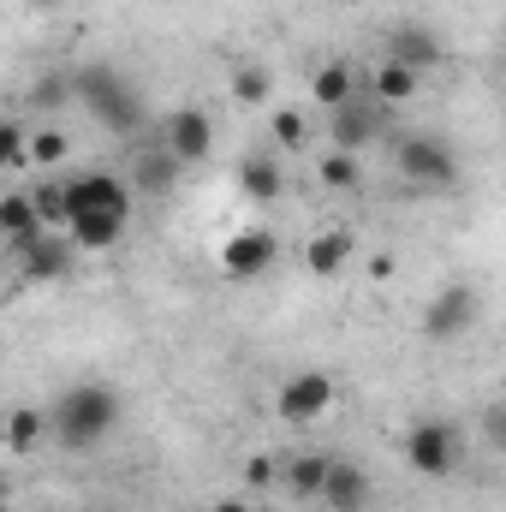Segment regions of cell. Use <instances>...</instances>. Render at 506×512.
Returning <instances> with one entry per match:
<instances>
[{"mask_svg": "<svg viewBox=\"0 0 506 512\" xmlns=\"http://www.w3.org/2000/svg\"><path fill=\"white\" fill-rule=\"evenodd\" d=\"M48 417H54V441L66 453H96L114 435V423H120V393L108 382H72L54 399Z\"/></svg>", "mask_w": 506, "mask_h": 512, "instance_id": "1", "label": "cell"}, {"mask_svg": "<svg viewBox=\"0 0 506 512\" xmlns=\"http://www.w3.org/2000/svg\"><path fill=\"white\" fill-rule=\"evenodd\" d=\"M72 90H78V108H84L102 131L131 137V131L143 126V96L120 78V66L90 60V66H78V72H72Z\"/></svg>", "mask_w": 506, "mask_h": 512, "instance_id": "2", "label": "cell"}, {"mask_svg": "<svg viewBox=\"0 0 506 512\" xmlns=\"http://www.w3.org/2000/svg\"><path fill=\"white\" fill-rule=\"evenodd\" d=\"M393 167H399V179L417 185V191H447V185H459V155H453V143H447V137H429V131L399 137V143H393Z\"/></svg>", "mask_w": 506, "mask_h": 512, "instance_id": "3", "label": "cell"}, {"mask_svg": "<svg viewBox=\"0 0 506 512\" xmlns=\"http://www.w3.org/2000/svg\"><path fill=\"white\" fill-rule=\"evenodd\" d=\"M399 447H405V465L435 483V477H453V471H459L465 435H459V423H447V417H417Z\"/></svg>", "mask_w": 506, "mask_h": 512, "instance_id": "4", "label": "cell"}, {"mask_svg": "<svg viewBox=\"0 0 506 512\" xmlns=\"http://www.w3.org/2000/svg\"><path fill=\"white\" fill-rule=\"evenodd\" d=\"M334 399H340V387H334L328 370H298V376L280 382L274 411H280V423H316V417L334 411Z\"/></svg>", "mask_w": 506, "mask_h": 512, "instance_id": "5", "label": "cell"}, {"mask_svg": "<svg viewBox=\"0 0 506 512\" xmlns=\"http://www.w3.org/2000/svg\"><path fill=\"white\" fill-rule=\"evenodd\" d=\"M471 322H477V286L453 280L447 292H435V298H429V310H423V340L447 346V340H459Z\"/></svg>", "mask_w": 506, "mask_h": 512, "instance_id": "6", "label": "cell"}, {"mask_svg": "<svg viewBox=\"0 0 506 512\" xmlns=\"http://www.w3.org/2000/svg\"><path fill=\"white\" fill-rule=\"evenodd\" d=\"M66 197H72V221L78 215H120V221H131V185L120 173H78V179H66Z\"/></svg>", "mask_w": 506, "mask_h": 512, "instance_id": "7", "label": "cell"}, {"mask_svg": "<svg viewBox=\"0 0 506 512\" xmlns=\"http://www.w3.org/2000/svg\"><path fill=\"white\" fill-rule=\"evenodd\" d=\"M274 256H280V239L268 227H239V233L221 239V274L227 280H256V274L274 268Z\"/></svg>", "mask_w": 506, "mask_h": 512, "instance_id": "8", "label": "cell"}, {"mask_svg": "<svg viewBox=\"0 0 506 512\" xmlns=\"http://www.w3.org/2000/svg\"><path fill=\"white\" fill-rule=\"evenodd\" d=\"M161 149H173L185 167L209 161V155H215V120H209L203 108H173V114H167V137H161Z\"/></svg>", "mask_w": 506, "mask_h": 512, "instance_id": "9", "label": "cell"}, {"mask_svg": "<svg viewBox=\"0 0 506 512\" xmlns=\"http://www.w3.org/2000/svg\"><path fill=\"white\" fill-rule=\"evenodd\" d=\"M381 126H387V108H381L376 96H370V102H346L340 114H328V137H334V149H346V155H364L381 137Z\"/></svg>", "mask_w": 506, "mask_h": 512, "instance_id": "10", "label": "cell"}, {"mask_svg": "<svg viewBox=\"0 0 506 512\" xmlns=\"http://www.w3.org/2000/svg\"><path fill=\"white\" fill-rule=\"evenodd\" d=\"M441 54H447V48H441V36H435L429 24H393L381 60H399V66H411V72H435Z\"/></svg>", "mask_w": 506, "mask_h": 512, "instance_id": "11", "label": "cell"}, {"mask_svg": "<svg viewBox=\"0 0 506 512\" xmlns=\"http://www.w3.org/2000/svg\"><path fill=\"white\" fill-rule=\"evenodd\" d=\"M239 197H251V203H280V197H286V161L268 155V149L245 155V161H239Z\"/></svg>", "mask_w": 506, "mask_h": 512, "instance_id": "12", "label": "cell"}, {"mask_svg": "<svg viewBox=\"0 0 506 512\" xmlns=\"http://www.w3.org/2000/svg\"><path fill=\"white\" fill-rule=\"evenodd\" d=\"M376 489H370V471L364 465H352V459H334L328 465V489H322V507L328 512H364Z\"/></svg>", "mask_w": 506, "mask_h": 512, "instance_id": "13", "label": "cell"}, {"mask_svg": "<svg viewBox=\"0 0 506 512\" xmlns=\"http://www.w3.org/2000/svg\"><path fill=\"white\" fill-rule=\"evenodd\" d=\"M0 233H6L12 256H24L42 233H48L42 215H36V203H30V191H6V197H0Z\"/></svg>", "mask_w": 506, "mask_h": 512, "instance_id": "14", "label": "cell"}, {"mask_svg": "<svg viewBox=\"0 0 506 512\" xmlns=\"http://www.w3.org/2000/svg\"><path fill=\"white\" fill-rule=\"evenodd\" d=\"M310 102H316L322 114H340L346 102H358V72H352V60L316 66V72H310Z\"/></svg>", "mask_w": 506, "mask_h": 512, "instance_id": "15", "label": "cell"}, {"mask_svg": "<svg viewBox=\"0 0 506 512\" xmlns=\"http://www.w3.org/2000/svg\"><path fill=\"white\" fill-rule=\"evenodd\" d=\"M48 435H54L48 411H36V405H12L6 411V453L12 459H30L36 447H48Z\"/></svg>", "mask_w": 506, "mask_h": 512, "instance_id": "16", "label": "cell"}, {"mask_svg": "<svg viewBox=\"0 0 506 512\" xmlns=\"http://www.w3.org/2000/svg\"><path fill=\"white\" fill-rule=\"evenodd\" d=\"M352 251H358V239H352L346 227H328V233H316V239L304 245V268H310L316 280H334V274L352 262Z\"/></svg>", "mask_w": 506, "mask_h": 512, "instance_id": "17", "label": "cell"}, {"mask_svg": "<svg viewBox=\"0 0 506 512\" xmlns=\"http://www.w3.org/2000/svg\"><path fill=\"white\" fill-rule=\"evenodd\" d=\"M328 453H298V459H286L280 465V483H286V495L292 501H322V489H328Z\"/></svg>", "mask_w": 506, "mask_h": 512, "instance_id": "18", "label": "cell"}, {"mask_svg": "<svg viewBox=\"0 0 506 512\" xmlns=\"http://www.w3.org/2000/svg\"><path fill=\"white\" fill-rule=\"evenodd\" d=\"M72 251H78V245H72V233H42V239L18 256V262H24V274H30V280H60V274L72 268Z\"/></svg>", "mask_w": 506, "mask_h": 512, "instance_id": "19", "label": "cell"}, {"mask_svg": "<svg viewBox=\"0 0 506 512\" xmlns=\"http://www.w3.org/2000/svg\"><path fill=\"white\" fill-rule=\"evenodd\" d=\"M179 155L173 149H149V155H137V173H131V185L143 191V197H167L173 185H179Z\"/></svg>", "mask_w": 506, "mask_h": 512, "instance_id": "20", "label": "cell"}, {"mask_svg": "<svg viewBox=\"0 0 506 512\" xmlns=\"http://www.w3.org/2000/svg\"><path fill=\"white\" fill-rule=\"evenodd\" d=\"M417 84H423V72H411L399 60H381L376 72H370V96H376L381 108H405L417 96Z\"/></svg>", "mask_w": 506, "mask_h": 512, "instance_id": "21", "label": "cell"}, {"mask_svg": "<svg viewBox=\"0 0 506 512\" xmlns=\"http://www.w3.org/2000/svg\"><path fill=\"white\" fill-rule=\"evenodd\" d=\"M30 203H36V215H42V227H48V233H66V227H72L66 179H36V185H30Z\"/></svg>", "mask_w": 506, "mask_h": 512, "instance_id": "22", "label": "cell"}, {"mask_svg": "<svg viewBox=\"0 0 506 512\" xmlns=\"http://www.w3.org/2000/svg\"><path fill=\"white\" fill-rule=\"evenodd\" d=\"M66 233H72L78 251H114V245L126 239V221H120V215H78Z\"/></svg>", "mask_w": 506, "mask_h": 512, "instance_id": "23", "label": "cell"}, {"mask_svg": "<svg viewBox=\"0 0 506 512\" xmlns=\"http://www.w3.org/2000/svg\"><path fill=\"white\" fill-rule=\"evenodd\" d=\"M268 96H274V78H268V66L239 60V66H233V102H239V108H268Z\"/></svg>", "mask_w": 506, "mask_h": 512, "instance_id": "24", "label": "cell"}, {"mask_svg": "<svg viewBox=\"0 0 506 512\" xmlns=\"http://www.w3.org/2000/svg\"><path fill=\"white\" fill-rule=\"evenodd\" d=\"M316 179H322V191H358L364 161H358V155H346V149H328V155L316 161Z\"/></svg>", "mask_w": 506, "mask_h": 512, "instance_id": "25", "label": "cell"}, {"mask_svg": "<svg viewBox=\"0 0 506 512\" xmlns=\"http://www.w3.org/2000/svg\"><path fill=\"white\" fill-rule=\"evenodd\" d=\"M0 167H12V173L36 167L30 161V126L24 120H6V131H0Z\"/></svg>", "mask_w": 506, "mask_h": 512, "instance_id": "26", "label": "cell"}, {"mask_svg": "<svg viewBox=\"0 0 506 512\" xmlns=\"http://www.w3.org/2000/svg\"><path fill=\"white\" fill-rule=\"evenodd\" d=\"M66 102H78L72 78H36V84H30V108H36V114H42V108H66Z\"/></svg>", "mask_w": 506, "mask_h": 512, "instance_id": "27", "label": "cell"}, {"mask_svg": "<svg viewBox=\"0 0 506 512\" xmlns=\"http://www.w3.org/2000/svg\"><path fill=\"white\" fill-rule=\"evenodd\" d=\"M268 131H274V143H280V149H304V137H310V120H304L298 108H280V114L268 120Z\"/></svg>", "mask_w": 506, "mask_h": 512, "instance_id": "28", "label": "cell"}, {"mask_svg": "<svg viewBox=\"0 0 506 512\" xmlns=\"http://www.w3.org/2000/svg\"><path fill=\"white\" fill-rule=\"evenodd\" d=\"M66 131H54V126H42V131H30V161L36 167H54V161H66Z\"/></svg>", "mask_w": 506, "mask_h": 512, "instance_id": "29", "label": "cell"}, {"mask_svg": "<svg viewBox=\"0 0 506 512\" xmlns=\"http://www.w3.org/2000/svg\"><path fill=\"white\" fill-rule=\"evenodd\" d=\"M274 477H280V471H274V459H262V453H256L251 465H245V489H268Z\"/></svg>", "mask_w": 506, "mask_h": 512, "instance_id": "30", "label": "cell"}, {"mask_svg": "<svg viewBox=\"0 0 506 512\" xmlns=\"http://www.w3.org/2000/svg\"><path fill=\"white\" fill-rule=\"evenodd\" d=\"M393 268H399V262H393V256H387V251H381V256H370V280H387Z\"/></svg>", "mask_w": 506, "mask_h": 512, "instance_id": "31", "label": "cell"}, {"mask_svg": "<svg viewBox=\"0 0 506 512\" xmlns=\"http://www.w3.org/2000/svg\"><path fill=\"white\" fill-rule=\"evenodd\" d=\"M209 512H256V507H251V501H245V495H227V501H215V507H209Z\"/></svg>", "mask_w": 506, "mask_h": 512, "instance_id": "32", "label": "cell"}, {"mask_svg": "<svg viewBox=\"0 0 506 512\" xmlns=\"http://www.w3.org/2000/svg\"><path fill=\"white\" fill-rule=\"evenodd\" d=\"M30 6H60V0H30Z\"/></svg>", "mask_w": 506, "mask_h": 512, "instance_id": "33", "label": "cell"}]
</instances>
